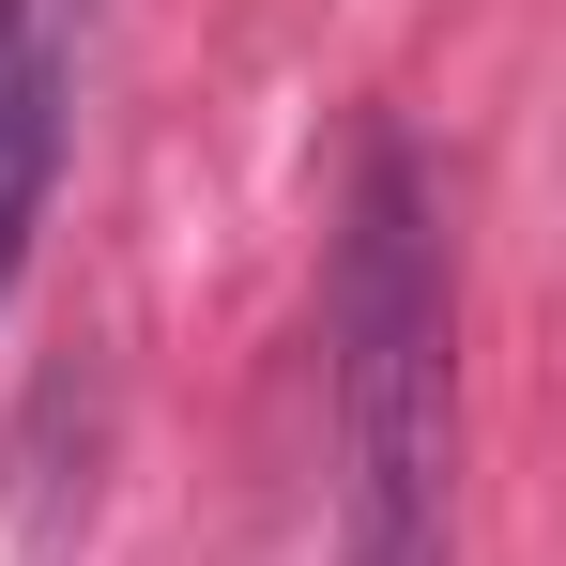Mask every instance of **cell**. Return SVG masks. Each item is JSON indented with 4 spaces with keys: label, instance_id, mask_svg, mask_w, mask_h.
Returning <instances> with one entry per match:
<instances>
[{
    "label": "cell",
    "instance_id": "2",
    "mask_svg": "<svg viewBox=\"0 0 566 566\" xmlns=\"http://www.w3.org/2000/svg\"><path fill=\"white\" fill-rule=\"evenodd\" d=\"M77 31H93V0H0V185H46L62 169Z\"/></svg>",
    "mask_w": 566,
    "mask_h": 566
},
{
    "label": "cell",
    "instance_id": "1",
    "mask_svg": "<svg viewBox=\"0 0 566 566\" xmlns=\"http://www.w3.org/2000/svg\"><path fill=\"white\" fill-rule=\"evenodd\" d=\"M444 460H460V276L429 169L368 138L337 230V566H444Z\"/></svg>",
    "mask_w": 566,
    "mask_h": 566
}]
</instances>
